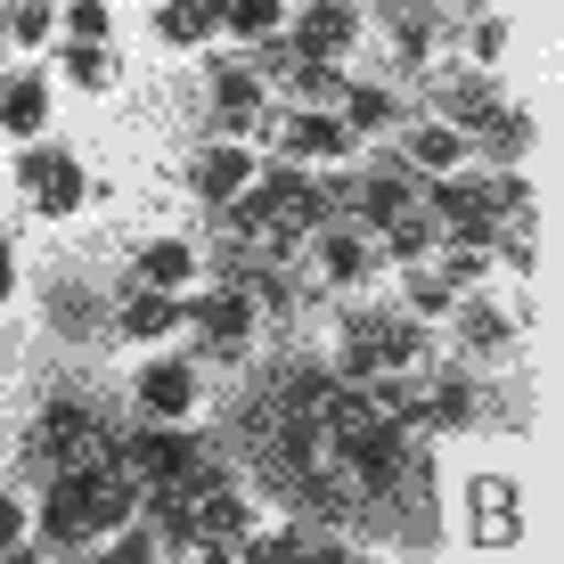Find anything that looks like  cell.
Listing matches in <instances>:
<instances>
[{
	"label": "cell",
	"instance_id": "obj_2",
	"mask_svg": "<svg viewBox=\"0 0 564 564\" xmlns=\"http://www.w3.org/2000/svg\"><path fill=\"white\" fill-rule=\"evenodd\" d=\"M319 213H327V188H311L303 172H270V181H254L229 205V229H238L246 254H279V246L319 229Z\"/></svg>",
	"mask_w": 564,
	"mask_h": 564
},
{
	"label": "cell",
	"instance_id": "obj_20",
	"mask_svg": "<svg viewBox=\"0 0 564 564\" xmlns=\"http://www.w3.org/2000/svg\"><path fill=\"white\" fill-rule=\"evenodd\" d=\"M66 74H74L83 90H99V83H115V57H107L99 42H66Z\"/></svg>",
	"mask_w": 564,
	"mask_h": 564
},
{
	"label": "cell",
	"instance_id": "obj_19",
	"mask_svg": "<svg viewBox=\"0 0 564 564\" xmlns=\"http://www.w3.org/2000/svg\"><path fill=\"white\" fill-rule=\"evenodd\" d=\"M319 262H327V279H360V270H368V246L352 238V229H336V238H319Z\"/></svg>",
	"mask_w": 564,
	"mask_h": 564
},
{
	"label": "cell",
	"instance_id": "obj_17",
	"mask_svg": "<svg viewBox=\"0 0 564 564\" xmlns=\"http://www.w3.org/2000/svg\"><path fill=\"white\" fill-rule=\"evenodd\" d=\"M188 270H197V254H188L181 238H155L148 254H140V279H148V286H181Z\"/></svg>",
	"mask_w": 564,
	"mask_h": 564
},
{
	"label": "cell",
	"instance_id": "obj_3",
	"mask_svg": "<svg viewBox=\"0 0 564 564\" xmlns=\"http://www.w3.org/2000/svg\"><path fill=\"white\" fill-rule=\"evenodd\" d=\"M107 425L83 410V401H50L42 410V425H33V466H42V475H74V466H107Z\"/></svg>",
	"mask_w": 564,
	"mask_h": 564
},
{
	"label": "cell",
	"instance_id": "obj_8",
	"mask_svg": "<svg viewBox=\"0 0 564 564\" xmlns=\"http://www.w3.org/2000/svg\"><path fill=\"white\" fill-rule=\"evenodd\" d=\"M181 319H197L213 344H246V327H254V303H246L238 286H213V295L181 303Z\"/></svg>",
	"mask_w": 564,
	"mask_h": 564
},
{
	"label": "cell",
	"instance_id": "obj_6",
	"mask_svg": "<svg viewBox=\"0 0 564 564\" xmlns=\"http://www.w3.org/2000/svg\"><path fill=\"white\" fill-rule=\"evenodd\" d=\"M25 197H33V213H50V221H66V213H74V205L90 197V181H83V164H74V155L42 148V155H25Z\"/></svg>",
	"mask_w": 564,
	"mask_h": 564
},
{
	"label": "cell",
	"instance_id": "obj_13",
	"mask_svg": "<svg viewBox=\"0 0 564 564\" xmlns=\"http://www.w3.org/2000/svg\"><path fill=\"white\" fill-rule=\"evenodd\" d=\"M155 33H164L172 50H197V42L221 33V17H213V0H164V9H155Z\"/></svg>",
	"mask_w": 564,
	"mask_h": 564
},
{
	"label": "cell",
	"instance_id": "obj_15",
	"mask_svg": "<svg viewBox=\"0 0 564 564\" xmlns=\"http://www.w3.org/2000/svg\"><path fill=\"white\" fill-rule=\"evenodd\" d=\"M172 327H181V303H172V286H148V295H131L123 303V336H172Z\"/></svg>",
	"mask_w": 564,
	"mask_h": 564
},
{
	"label": "cell",
	"instance_id": "obj_16",
	"mask_svg": "<svg viewBox=\"0 0 564 564\" xmlns=\"http://www.w3.org/2000/svg\"><path fill=\"white\" fill-rule=\"evenodd\" d=\"M213 17H221L238 42H262V33H279V0H213Z\"/></svg>",
	"mask_w": 564,
	"mask_h": 564
},
{
	"label": "cell",
	"instance_id": "obj_5",
	"mask_svg": "<svg viewBox=\"0 0 564 564\" xmlns=\"http://www.w3.org/2000/svg\"><path fill=\"white\" fill-rule=\"evenodd\" d=\"M352 42H360L352 0H311V9L295 17V57H311V66H336V57H352Z\"/></svg>",
	"mask_w": 564,
	"mask_h": 564
},
{
	"label": "cell",
	"instance_id": "obj_14",
	"mask_svg": "<svg viewBox=\"0 0 564 564\" xmlns=\"http://www.w3.org/2000/svg\"><path fill=\"white\" fill-rule=\"evenodd\" d=\"M213 107H221L229 131H246V123L262 115V74H254V66H229L221 83H213Z\"/></svg>",
	"mask_w": 564,
	"mask_h": 564
},
{
	"label": "cell",
	"instance_id": "obj_4",
	"mask_svg": "<svg viewBox=\"0 0 564 564\" xmlns=\"http://www.w3.org/2000/svg\"><path fill=\"white\" fill-rule=\"evenodd\" d=\"M417 327L410 319H352L344 327V368L336 377H401V368H417Z\"/></svg>",
	"mask_w": 564,
	"mask_h": 564
},
{
	"label": "cell",
	"instance_id": "obj_1",
	"mask_svg": "<svg viewBox=\"0 0 564 564\" xmlns=\"http://www.w3.org/2000/svg\"><path fill=\"white\" fill-rule=\"evenodd\" d=\"M140 508L115 466H74V475H50V499H42V540L50 549H99V540Z\"/></svg>",
	"mask_w": 564,
	"mask_h": 564
},
{
	"label": "cell",
	"instance_id": "obj_24",
	"mask_svg": "<svg viewBox=\"0 0 564 564\" xmlns=\"http://www.w3.org/2000/svg\"><path fill=\"white\" fill-rule=\"evenodd\" d=\"M9 286H17V262H9V238H0V303H9Z\"/></svg>",
	"mask_w": 564,
	"mask_h": 564
},
{
	"label": "cell",
	"instance_id": "obj_10",
	"mask_svg": "<svg viewBox=\"0 0 564 564\" xmlns=\"http://www.w3.org/2000/svg\"><path fill=\"white\" fill-rule=\"evenodd\" d=\"M140 410L148 417H188V410H197V377H188L181 360H155L140 377Z\"/></svg>",
	"mask_w": 564,
	"mask_h": 564
},
{
	"label": "cell",
	"instance_id": "obj_7",
	"mask_svg": "<svg viewBox=\"0 0 564 564\" xmlns=\"http://www.w3.org/2000/svg\"><path fill=\"white\" fill-rule=\"evenodd\" d=\"M344 148H352V123L327 107H303L279 123V155H344Z\"/></svg>",
	"mask_w": 564,
	"mask_h": 564
},
{
	"label": "cell",
	"instance_id": "obj_9",
	"mask_svg": "<svg viewBox=\"0 0 564 564\" xmlns=\"http://www.w3.org/2000/svg\"><path fill=\"white\" fill-rule=\"evenodd\" d=\"M466 499H475V540H482V549H516V540H523V516H516V491H508V482H475V491H466Z\"/></svg>",
	"mask_w": 564,
	"mask_h": 564
},
{
	"label": "cell",
	"instance_id": "obj_21",
	"mask_svg": "<svg viewBox=\"0 0 564 564\" xmlns=\"http://www.w3.org/2000/svg\"><path fill=\"white\" fill-rule=\"evenodd\" d=\"M66 33H74V42H107V0H74Z\"/></svg>",
	"mask_w": 564,
	"mask_h": 564
},
{
	"label": "cell",
	"instance_id": "obj_23",
	"mask_svg": "<svg viewBox=\"0 0 564 564\" xmlns=\"http://www.w3.org/2000/svg\"><path fill=\"white\" fill-rule=\"evenodd\" d=\"M17 540H25V508H17V499H0V556H9Z\"/></svg>",
	"mask_w": 564,
	"mask_h": 564
},
{
	"label": "cell",
	"instance_id": "obj_22",
	"mask_svg": "<svg viewBox=\"0 0 564 564\" xmlns=\"http://www.w3.org/2000/svg\"><path fill=\"white\" fill-rule=\"evenodd\" d=\"M50 25H57V9H50V0H25V9L9 17V33H17V42H42Z\"/></svg>",
	"mask_w": 564,
	"mask_h": 564
},
{
	"label": "cell",
	"instance_id": "obj_12",
	"mask_svg": "<svg viewBox=\"0 0 564 564\" xmlns=\"http://www.w3.org/2000/svg\"><path fill=\"white\" fill-rule=\"evenodd\" d=\"M246 188H254V155H246V148H213L205 164H197V197H213V205H238Z\"/></svg>",
	"mask_w": 564,
	"mask_h": 564
},
{
	"label": "cell",
	"instance_id": "obj_11",
	"mask_svg": "<svg viewBox=\"0 0 564 564\" xmlns=\"http://www.w3.org/2000/svg\"><path fill=\"white\" fill-rule=\"evenodd\" d=\"M42 123H50V83L42 74H9V83H0V131L25 140V131H42Z\"/></svg>",
	"mask_w": 564,
	"mask_h": 564
},
{
	"label": "cell",
	"instance_id": "obj_25",
	"mask_svg": "<svg viewBox=\"0 0 564 564\" xmlns=\"http://www.w3.org/2000/svg\"><path fill=\"white\" fill-rule=\"evenodd\" d=\"M0 458H9V425H0Z\"/></svg>",
	"mask_w": 564,
	"mask_h": 564
},
{
	"label": "cell",
	"instance_id": "obj_18",
	"mask_svg": "<svg viewBox=\"0 0 564 564\" xmlns=\"http://www.w3.org/2000/svg\"><path fill=\"white\" fill-rule=\"evenodd\" d=\"M410 155H417L425 172H451L458 155H466V131H458V123H425L417 140H410Z\"/></svg>",
	"mask_w": 564,
	"mask_h": 564
}]
</instances>
